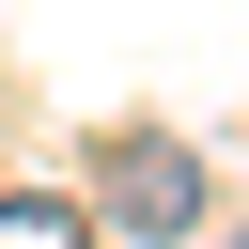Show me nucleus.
<instances>
[{
  "label": "nucleus",
  "mask_w": 249,
  "mask_h": 249,
  "mask_svg": "<svg viewBox=\"0 0 249 249\" xmlns=\"http://www.w3.org/2000/svg\"><path fill=\"white\" fill-rule=\"evenodd\" d=\"M0 249H93L78 187H0Z\"/></svg>",
  "instance_id": "nucleus-2"
},
{
  "label": "nucleus",
  "mask_w": 249,
  "mask_h": 249,
  "mask_svg": "<svg viewBox=\"0 0 249 249\" xmlns=\"http://www.w3.org/2000/svg\"><path fill=\"white\" fill-rule=\"evenodd\" d=\"M233 249H249V233H233Z\"/></svg>",
  "instance_id": "nucleus-3"
},
{
  "label": "nucleus",
  "mask_w": 249,
  "mask_h": 249,
  "mask_svg": "<svg viewBox=\"0 0 249 249\" xmlns=\"http://www.w3.org/2000/svg\"><path fill=\"white\" fill-rule=\"evenodd\" d=\"M202 202H218V187H202V156H187V140H156V124H140V140H109V202H93L109 233H156V249H171V233H202Z\"/></svg>",
  "instance_id": "nucleus-1"
}]
</instances>
